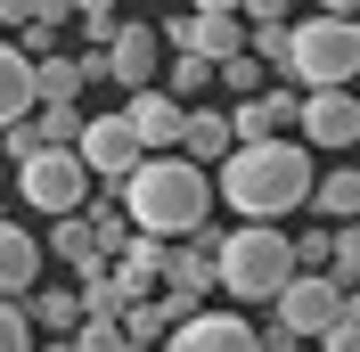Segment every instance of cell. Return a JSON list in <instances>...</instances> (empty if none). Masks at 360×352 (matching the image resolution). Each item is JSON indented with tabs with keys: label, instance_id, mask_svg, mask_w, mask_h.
Instances as JSON below:
<instances>
[{
	"label": "cell",
	"instance_id": "1",
	"mask_svg": "<svg viewBox=\"0 0 360 352\" xmlns=\"http://www.w3.org/2000/svg\"><path fill=\"white\" fill-rule=\"evenodd\" d=\"M115 213L131 238H156V246L197 238L213 213V172H197L188 156H139V172L115 189Z\"/></svg>",
	"mask_w": 360,
	"mask_h": 352
},
{
	"label": "cell",
	"instance_id": "2",
	"mask_svg": "<svg viewBox=\"0 0 360 352\" xmlns=\"http://www.w3.org/2000/svg\"><path fill=\"white\" fill-rule=\"evenodd\" d=\"M213 197H229V213H238V221H262V230H278L295 205H311V156L295 148V139L229 148L221 164H213Z\"/></svg>",
	"mask_w": 360,
	"mask_h": 352
},
{
	"label": "cell",
	"instance_id": "3",
	"mask_svg": "<svg viewBox=\"0 0 360 352\" xmlns=\"http://www.w3.org/2000/svg\"><path fill=\"white\" fill-rule=\"evenodd\" d=\"M278 82L295 99H311V90H352L360 82V17L352 8H319V17L287 25V66Z\"/></svg>",
	"mask_w": 360,
	"mask_h": 352
},
{
	"label": "cell",
	"instance_id": "4",
	"mask_svg": "<svg viewBox=\"0 0 360 352\" xmlns=\"http://www.w3.org/2000/svg\"><path fill=\"white\" fill-rule=\"evenodd\" d=\"M287 279H295L287 230H262V221L213 230V287H229L238 303H270V295H278Z\"/></svg>",
	"mask_w": 360,
	"mask_h": 352
},
{
	"label": "cell",
	"instance_id": "5",
	"mask_svg": "<svg viewBox=\"0 0 360 352\" xmlns=\"http://www.w3.org/2000/svg\"><path fill=\"white\" fill-rule=\"evenodd\" d=\"M17 197L33 205V213L66 221V213L90 205V172L74 164V148H41V156H25V164H17Z\"/></svg>",
	"mask_w": 360,
	"mask_h": 352
},
{
	"label": "cell",
	"instance_id": "6",
	"mask_svg": "<svg viewBox=\"0 0 360 352\" xmlns=\"http://www.w3.org/2000/svg\"><path fill=\"white\" fill-rule=\"evenodd\" d=\"M74 164L90 172L98 197H115L123 180L139 172V139L123 132V115H82V139H74Z\"/></svg>",
	"mask_w": 360,
	"mask_h": 352
},
{
	"label": "cell",
	"instance_id": "7",
	"mask_svg": "<svg viewBox=\"0 0 360 352\" xmlns=\"http://www.w3.org/2000/svg\"><path fill=\"white\" fill-rule=\"evenodd\" d=\"M360 139V99L352 90H311V99H295V148H352Z\"/></svg>",
	"mask_w": 360,
	"mask_h": 352
},
{
	"label": "cell",
	"instance_id": "8",
	"mask_svg": "<svg viewBox=\"0 0 360 352\" xmlns=\"http://www.w3.org/2000/svg\"><path fill=\"white\" fill-rule=\"evenodd\" d=\"M270 303H278V328H287L295 344H319V336L336 328V311H344V295H336V287H328V279H303V270H295V279L278 287Z\"/></svg>",
	"mask_w": 360,
	"mask_h": 352
},
{
	"label": "cell",
	"instance_id": "9",
	"mask_svg": "<svg viewBox=\"0 0 360 352\" xmlns=\"http://www.w3.org/2000/svg\"><path fill=\"white\" fill-rule=\"evenodd\" d=\"M98 58H107V82H123V90H156V82H164L156 25H115V42L98 49Z\"/></svg>",
	"mask_w": 360,
	"mask_h": 352
},
{
	"label": "cell",
	"instance_id": "10",
	"mask_svg": "<svg viewBox=\"0 0 360 352\" xmlns=\"http://www.w3.org/2000/svg\"><path fill=\"white\" fill-rule=\"evenodd\" d=\"M180 123H188V107L164 99V90H131L123 99V132L139 139V156H180Z\"/></svg>",
	"mask_w": 360,
	"mask_h": 352
},
{
	"label": "cell",
	"instance_id": "11",
	"mask_svg": "<svg viewBox=\"0 0 360 352\" xmlns=\"http://www.w3.org/2000/svg\"><path fill=\"white\" fill-rule=\"evenodd\" d=\"M221 115H229V139H238V148H262V139H287V123H295V90L270 82V90H254L246 107H221Z\"/></svg>",
	"mask_w": 360,
	"mask_h": 352
},
{
	"label": "cell",
	"instance_id": "12",
	"mask_svg": "<svg viewBox=\"0 0 360 352\" xmlns=\"http://www.w3.org/2000/svg\"><path fill=\"white\" fill-rule=\"evenodd\" d=\"M156 287H164V295H188V303H205V287H213V230H197V238L164 246Z\"/></svg>",
	"mask_w": 360,
	"mask_h": 352
},
{
	"label": "cell",
	"instance_id": "13",
	"mask_svg": "<svg viewBox=\"0 0 360 352\" xmlns=\"http://www.w3.org/2000/svg\"><path fill=\"white\" fill-rule=\"evenodd\" d=\"M164 352H254V328L238 311H197V320H180L164 336Z\"/></svg>",
	"mask_w": 360,
	"mask_h": 352
},
{
	"label": "cell",
	"instance_id": "14",
	"mask_svg": "<svg viewBox=\"0 0 360 352\" xmlns=\"http://www.w3.org/2000/svg\"><path fill=\"white\" fill-rule=\"evenodd\" d=\"M33 287H41V246H33L25 221L0 213V303H17V295H33Z\"/></svg>",
	"mask_w": 360,
	"mask_h": 352
},
{
	"label": "cell",
	"instance_id": "15",
	"mask_svg": "<svg viewBox=\"0 0 360 352\" xmlns=\"http://www.w3.org/2000/svg\"><path fill=\"white\" fill-rule=\"evenodd\" d=\"M41 254H58L74 279H107V254H98V238H90V221H82V213L49 221V246H41Z\"/></svg>",
	"mask_w": 360,
	"mask_h": 352
},
{
	"label": "cell",
	"instance_id": "16",
	"mask_svg": "<svg viewBox=\"0 0 360 352\" xmlns=\"http://www.w3.org/2000/svg\"><path fill=\"white\" fill-rule=\"evenodd\" d=\"M229 148H238V139H229V115L221 107H188V123H180V156H188L197 172H213Z\"/></svg>",
	"mask_w": 360,
	"mask_h": 352
},
{
	"label": "cell",
	"instance_id": "17",
	"mask_svg": "<svg viewBox=\"0 0 360 352\" xmlns=\"http://www.w3.org/2000/svg\"><path fill=\"white\" fill-rule=\"evenodd\" d=\"M311 213L328 230H352L360 221V172H311Z\"/></svg>",
	"mask_w": 360,
	"mask_h": 352
},
{
	"label": "cell",
	"instance_id": "18",
	"mask_svg": "<svg viewBox=\"0 0 360 352\" xmlns=\"http://www.w3.org/2000/svg\"><path fill=\"white\" fill-rule=\"evenodd\" d=\"M25 115H33V58L17 42H0V132L25 123Z\"/></svg>",
	"mask_w": 360,
	"mask_h": 352
},
{
	"label": "cell",
	"instance_id": "19",
	"mask_svg": "<svg viewBox=\"0 0 360 352\" xmlns=\"http://www.w3.org/2000/svg\"><path fill=\"white\" fill-rule=\"evenodd\" d=\"M33 107H82V66H74L66 49L33 58Z\"/></svg>",
	"mask_w": 360,
	"mask_h": 352
},
{
	"label": "cell",
	"instance_id": "20",
	"mask_svg": "<svg viewBox=\"0 0 360 352\" xmlns=\"http://www.w3.org/2000/svg\"><path fill=\"white\" fill-rule=\"evenodd\" d=\"M25 328H41L49 344H66L82 328V303H74V287H33V311H25Z\"/></svg>",
	"mask_w": 360,
	"mask_h": 352
},
{
	"label": "cell",
	"instance_id": "21",
	"mask_svg": "<svg viewBox=\"0 0 360 352\" xmlns=\"http://www.w3.org/2000/svg\"><path fill=\"white\" fill-rule=\"evenodd\" d=\"M82 139V107H33V148H74Z\"/></svg>",
	"mask_w": 360,
	"mask_h": 352
},
{
	"label": "cell",
	"instance_id": "22",
	"mask_svg": "<svg viewBox=\"0 0 360 352\" xmlns=\"http://www.w3.org/2000/svg\"><path fill=\"white\" fill-rule=\"evenodd\" d=\"M213 82H221V90H229V107H246L254 90H270V74H262V66H254L246 49H238V58H221V66H213Z\"/></svg>",
	"mask_w": 360,
	"mask_h": 352
},
{
	"label": "cell",
	"instance_id": "23",
	"mask_svg": "<svg viewBox=\"0 0 360 352\" xmlns=\"http://www.w3.org/2000/svg\"><path fill=\"white\" fill-rule=\"evenodd\" d=\"M319 352H360V303H344V311H336V328L319 336Z\"/></svg>",
	"mask_w": 360,
	"mask_h": 352
},
{
	"label": "cell",
	"instance_id": "24",
	"mask_svg": "<svg viewBox=\"0 0 360 352\" xmlns=\"http://www.w3.org/2000/svg\"><path fill=\"white\" fill-rule=\"evenodd\" d=\"M74 17H82L90 49H107V42H115V25H123V17H115V8H107V0H90V8H74Z\"/></svg>",
	"mask_w": 360,
	"mask_h": 352
},
{
	"label": "cell",
	"instance_id": "25",
	"mask_svg": "<svg viewBox=\"0 0 360 352\" xmlns=\"http://www.w3.org/2000/svg\"><path fill=\"white\" fill-rule=\"evenodd\" d=\"M0 352H33V328H25L17 303H0Z\"/></svg>",
	"mask_w": 360,
	"mask_h": 352
},
{
	"label": "cell",
	"instance_id": "26",
	"mask_svg": "<svg viewBox=\"0 0 360 352\" xmlns=\"http://www.w3.org/2000/svg\"><path fill=\"white\" fill-rule=\"evenodd\" d=\"M8 25H17V8H8V0H0V33H8Z\"/></svg>",
	"mask_w": 360,
	"mask_h": 352
}]
</instances>
